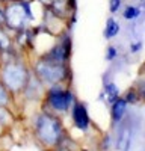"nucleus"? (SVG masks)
<instances>
[{
	"label": "nucleus",
	"instance_id": "nucleus-1",
	"mask_svg": "<svg viewBox=\"0 0 145 151\" xmlns=\"http://www.w3.org/2000/svg\"><path fill=\"white\" fill-rule=\"evenodd\" d=\"M32 133L36 142L45 151L59 147L68 137L64 122L60 121V116L47 112L44 109L38 113H35L32 121Z\"/></svg>",
	"mask_w": 145,
	"mask_h": 151
},
{
	"label": "nucleus",
	"instance_id": "nucleus-6",
	"mask_svg": "<svg viewBox=\"0 0 145 151\" xmlns=\"http://www.w3.org/2000/svg\"><path fill=\"white\" fill-rule=\"evenodd\" d=\"M45 89L47 88L42 85V82L32 73L21 95L24 97V100H29V101H42V98L45 95Z\"/></svg>",
	"mask_w": 145,
	"mask_h": 151
},
{
	"label": "nucleus",
	"instance_id": "nucleus-4",
	"mask_svg": "<svg viewBox=\"0 0 145 151\" xmlns=\"http://www.w3.org/2000/svg\"><path fill=\"white\" fill-rule=\"evenodd\" d=\"M5 15H6V24L5 29H9L12 32H18L27 27L30 23L26 11L23 6V0H11L5 3Z\"/></svg>",
	"mask_w": 145,
	"mask_h": 151
},
{
	"label": "nucleus",
	"instance_id": "nucleus-14",
	"mask_svg": "<svg viewBox=\"0 0 145 151\" xmlns=\"http://www.w3.org/2000/svg\"><path fill=\"white\" fill-rule=\"evenodd\" d=\"M133 86L136 88V91L141 97V101L145 103V73L141 71L139 76H138V79L135 80V83H133Z\"/></svg>",
	"mask_w": 145,
	"mask_h": 151
},
{
	"label": "nucleus",
	"instance_id": "nucleus-11",
	"mask_svg": "<svg viewBox=\"0 0 145 151\" xmlns=\"http://www.w3.org/2000/svg\"><path fill=\"white\" fill-rule=\"evenodd\" d=\"M12 103H14V95L9 92V89L5 86V83L0 80V106L9 109Z\"/></svg>",
	"mask_w": 145,
	"mask_h": 151
},
{
	"label": "nucleus",
	"instance_id": "nucleus-19",
	"mask_svg": "<svg viewBox=\"0 0 145 151\" xmlns=\"http://www.w3.org/2000/svg\"><path fill=\"white\" fill-rule=\"evenodd\" d=\"M6 127H8V125H5V124H2V122H0V136H2V134L5 133Z\"/></svg>",
	"mask_w": 145,
	"mask_h": 151
},
{
	"label": "nucleus",
	"instance_id": "nucleus-3",
	"mask_svg": "<svg viewBox=\"0 0 145 151\" xmlns=\"http://www.w3.org/2000/svg\"><path fill=\"white\" fill-rule=\"evenodd\" d=\"M32 73L38 77L45 88L57 85V83H67L71 82V70L70 65L64 64H55V62L45 60L42 58H36L30 64Z\"/></svg>",
	"mask_w": 145,
	"mask_h": 151
},
{
	"label": "nucleus",
	"instance_id": "nucleus-5",
	"mask_svg": "<svg viewBox=\"0 0 145 151\" xmlns=\"http://www.w3.org/2000/svg\"><path fill=\"white\" fill-rule=\"evenodd\" d=\"M70 115H71V121L72 125L80 130L82 133H86L89 130V125H91V118H89V113H88V107L83 101L80 100H76L71 106L70 110Z\"/></svg>",
	"mask_w": 145,
	"mask_h": 151
},
{
	"label": "nucleus",
	"instance_id": "nucleus-20",
	"mask_svg": "<svg viewBox=\"0 0 145 151\" xmlns=\"http://www.w3.org/2000/svg\"><path fill=\"white\" fill-rule=\"evenodd\" d=\"M0 2H3V3H6V2H11V0H0Z\"/></svg>",
	"mask_w": 145,
	"mask_h": 151
},
{
	"label": "nucleus",
	"instance_id": "nucleus-10",
	"mask_svg": "<svg viewBox=\"0 0 145 151\" xmlns=\"http://www.w3.org/2000/svg\"><path fill=\"white\" fill-rule=\"evenodd\" d=\"M119 30H121L119 23H118V21H116L113 17H109V18H107V21H106V27H104V32H103L104 38H106L107 41H109V40H113L115 36H118Z\"/></svg>",
	"mask_w": 145,
	"mask_h": 151
},
{
	"label": "nucleus",
	"instance_id": "nucleus-12",
	"mask_svg": "<svg viewBox=\"0 0 145 151\" xmlns=\"http://www.w3.org/2000/svg\"><path fill=\"white\" fill-rule=\"evenodd\" d=\"M121 97H123V98L126 100V101H127V104H133V106H136V104L142 103V101H141V97H139V94H138V91H136V88L133 86V85H131V86H128Z\"/></svg>",
	"mask_w": 145,
	"mask_h": 151
},
{
	"label": "nucleus",
	"instance_id": "nucleus-7",
	"mask_svg": "<svg viewBox=\"0 0 145 151\" xmlns=\"http://www.w3.org/2000/svg\"><path fill=\"white\" fill-rule=\"evenodd\" d=\"M131 137H133L131 124L124 118V121L119 124V129H118L116 144H115V145H116V150H118V151H130Z\"/></svg>",
	"mask_w": 145,
	"mask_h": 151
},
{
	"label": "nucleus",
	"instance_id": "nucleus-8",
	"mask_svg": "<svg viewBox=\"0 0 145 151\" xmlns=\"http://www.w3.org/2000/svg\"><path fill=\"white\" fill-rule=\"evenodd\" d=\"M127 101L119 97L116 101H113L111 104V121H112V127H116V125H119L121 122L124 121L126 115H127Z\"/></svg>",
	"mask_w": 145,
	"mask_h": 151
},
{
	"label": "nucleus",
	"instance_id": "nucleus-16",
	"mask_svg": "<svg viewBox=\"0 0 145 151\" xmlns=\"http://www.w3.org/2000/svg\"><path fill=\"white\" fill-rule=\"evenodd\" d=\"M121 5H123V0H109V11L112 15H115L121 9Z\"/></svg>",
	"mask_w": 145,
	"mask_h": 151
},
{
	"label": "nucleus",
	"instance_id": "nucleus-13",
	"mask_svg": "<svg viewBox=\"0 0 145 151\" xmlns=\"http://www.w3.org/2000/svg\"><path fill=\"white\" fill-rule=\"evenodd\" d=\"M141 14H142L141 8L133 6V5H128V6H126L124 11H123V18L127 20V21H135V20H138V18L141 17Z\"/></svg>",
	"mask_w": 145,
	"mask_h": 151
},
{
	"label": "nucleus",
	"instance_id": "nucleus-9",
	"mask_svg": "<svg viewBox=\"0 0 145 151\" xmlns=\"http://www.w3.org/2000/svg\"><path fill=\"white\" fill-rule=\"evenodd\" d=\"M103 92H104V100L109 104H112L113 101H116V100L121 97V92L118 89V86L113 82H106L103 85Z\"/></svg>",
	"mask_w": 145,
	"mask_h": 151
},
{
	"label": "nucleus",
	"instance_id": "nucleus-2",
	"mask_svg": "<svg viewBox=\"0 0 145 151\" xmlns=\"http://www.w3.org/2000/svg\"><path fill=\"white\" fill-rule=\"evenodd\" d=\"M76 101V95L67 83L52 85L45 89V95L41 101V107L57 116H64L70 113L72 103Z\"/></svg>",
	"mask_w": 145,
	"mask_h": 151
},
{
	"label": "nucleus",
	"instance_id": "nucleus-18",
	"mask_svg": "<svg viewBox=\"0 0 145 151\" xmlns=\"http://www.w3.org/2000/svg\"><path fill=\"white\" fill-rule=\"evenodd\" d=\"M48 151H72L68 145H65V142L64 144H60L59 147H56V148H52V150H48Z\"/></svg>",
	"mask_w": 145,
	"mask_h": 151
},
{
	"label": "nucleus",
	"instance_id": "nucleus-15",
	"mask_svg": "<svg viewBox=\"0 0 145 151\" xmlns=\"http://www.w3.org/2000/svg\"><path fill=\"white\" fill-rule=\"evenodd\" d=\"M118 56V50L115 45H107V50H106V60L107 62H113Z\"/></svg>",
	"mask_w": 145,
	"mask_h": 151
},
{
	"label": "nucleus",
	"instance_id": "nucleus-17",
	"mask_svg": "<svg viewBox=\"0 0 145 151\" xmlns=\"http://www.w3.org/2000/svg\"><path fill=\"white\" fill-rule=\"evenodd\" d=\"M142 47H144V42H142L141 40L133 41V42L130 44V47H128V52H130L131 55H138L141 50H142Z\"/></svg>",
	"mask_w": 145,
	"mask_h": 151
}]
</instances>
